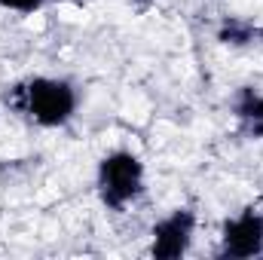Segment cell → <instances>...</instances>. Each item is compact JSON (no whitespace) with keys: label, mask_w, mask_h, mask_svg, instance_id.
<instances>
[{"label":"cell","mask_w":263,"mask_h":260,"mask_svg":"<svg viewBox=\"0 0 263 260\" xmlns=\"http://www.w3.org/2000/svg\"><path fill=\"white\" fill-rule=\"evenodd\" d=\"M77 101L80 98L73 83L62 77H28L6 92L9 110H15L18 117L43 129L65 126L77 110Z\"/></svg>","instance_id":"6da1fadb"},{"label":"cell","mask_w":263,"mask_h":260,"mask_svg":"<svg viewBox=\"0 0 263 260\" xmlns=\"http://www.w3.org/2000/svg\"><path fill=\"white\" fill-rule=\"evenodd\" d=\"M98 196L107 208L123 211L144 193V162L132 150H114L98 162Z\"/></svg>","instance_id":"7a4b0ae2"},{"label":"cell","mask_w":263,"mask_h":260,"mask_svg":"<svg viewBox=\"0 0 263 260\" xmlns=\"http://www.w3.org/2000/svg\"><path fill=\"white\" fill-rule=\"evenodd\" d=\"M193 233H196V214L190 208H175L172 214H165L156 227H153V242H150V254L156 260H178L184 257L193 245Z\"/></svg>","instance_id":"3957f363"},{"label":"cell","mask_w":263,"mask_h":260,"mask_svg":"<svg viewBox=\"0 0 263 260\" xmlns=\"http://www.w3.org/2000/svg\"><path fill=\"white\" fill-rule=\"evenodd\" d=\"M220 257H236L248 260L263 254V214H257L254 208L230 217L220 230Z\"/></svg>","instance_id":"277c9868"},{"label":"cell","mask_w":263,"mask_h":260,"mask_svg":"<svg viewBox=\"0 0 263 260\" xmlns=\"http://www.w3.org/2000/svg\"><path fill=\"white\" fill-rule=\"evenodd\" d=\"M236 117L242 120V126L251 132V135H260L263 138V95H245L239 104H236Z\"/></svg>","instance_id":"5b68a950"},{"label":"cell","mask_w":263,"mask_h":260,"mask_svg":"<svg viewBox=\"0 0 263 260\" xmlns=\"http://www.w3.org/2000/svg\"><path fill=\"white\" fill-rule=\"evenodd\" d=\"M46 0H0L3 9H12V12H37Z\"/></svg>","instance_id":"8992f818"}]
</instances>
